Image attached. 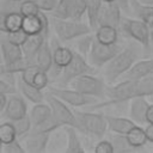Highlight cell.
<instances>
[{
  "label": "cell",
  "mask_w": 153,
  "mask_h": 153,
  "mask_svg": "<svg viewBox=\"0 0 153 153\" xmlns=\"http://www.w3.org/2000/svg\"><path fill=\"white\" fill-rule=\"evenodd\" d=\"M111 142H112V146H114V151L116 153H124V152H130V151H134L136 148H134L128 137H127V134H116L111 137Z\"/></svg>",
  "instance_id": "obj_30"
},
{
  "label": "cell",
  "mask_w": 153,
  "mask_h": 153,
  "mask_svg": "<svg viewBox=\"0 0 153 153\" xmlns=\"http://www.w3.org/2000/svg\"><path fill=\"white\" fill-rule=\"evenodd\" d=\"M152 41H153V30H152Z\"/></svg>",
  "instance_id": "obj_49"
},
{
  "label": "cell",
  "mask_w": 153,
  "mask_h": 153,
  "mask_svg": "<svg viewBox=\"0 0 153 153\" xmlns=\"http://www.w3.org/2000/svg\"><path fill=\"white\" fill-rule=\"evenodd\" d=\"M116 2L124 11H129L130 10V0H116Z\"/></svg>",
  "instance_id": "obj_46"
},
{
  "label": "cell",
  "mask_w": 153,
  "mask_h": 153,
  "mask_svg": "<svg viewBox=\"0 0 153 153\" xmlns=\"http://www.w3.org/2000/svg\"><path fill=\"white\" fill-rule=\"evenodd\" d=\"M136 59L137 53L135 49L131 47L122 48V50L104 66V76L106 82L112 84L120 76L124 75L136 62Z\"/></svg>",
  "instance_id": "obj_1"
},
{
  "label": "cell",
  "mask_w": 153,
  "mask_h": 153,
  "mask_svg": "<svg viewBox=\"0 0 153 153\" xmlns=\"http://www.w3.org/2000/svg\"><path fill=\"white\" fill-rule=\"evenodd\" d=\"M23 0H0V13H20V4Z\"/></svg>",
  "instance_id": "obj_36"
},
{
  "label": "cell",
  "mask_w": 153,
  "mask_h": 153,
  "mask_svg": "<svg viewBox=\"0 0 153 153\" xmlns=\"http://www.w3.org/2000/svg\"><path fill=\"white\" fill-rule=\"evenodd\" d=\"M104 2H115L116 0H103Z\"/></svg>",
  "instance_id": "obj_48"
},
{
  "label": "cell",
  "mask_w": 153,
  "mask_h": 153,
  "mask_svg": "<svg viewBox=\"0 0 153 153\" xmlns=\"http://www.w3.org/2000/svg\"><path fill=\"white\" fill-rule=\"evenodd\" d=\"M145 131H146L147 140L149 142H153V123H147V126L145 127Z\"/></svg>",
  "instance_id": "obj_45"
},
{
  "label": "cell",
  "mask_w": 153,
  "mask_h": 153,
  "mask_svg": "<svg viewBox=\"0 0 153 153\" xmlns=\"http://www.w3.org/2000/svg\"><path fill=\"white\" fill-rule=\"evenodd\" d=\"M35 63L39 69H43L47 72H49L51 69V67H53V49L48 41H45L44 44L38 50V53L35 57Z\"/></svg>",
  "instance_id": "obj_22"
},
{
  "label": "cell",
  "mask_w": 153,
  "mask_h": 153,
  "mask_svg": "<svg viewBox=\"0 0 153 153\" xmlns=\"http://www.w3.org/2000/svg\"><path fill=\"white\" fill-rule=\"evenodd\" d=\"M105 117L108 121L109 129L116 134H128L136 126V123L131 118L111 116V115H105Z\"/></svg>",
  "instance_id": "obj_19"
},
{
  "label": "cell",
  "mask_w": 153,
  "mask_h": 153,
  "mask_svg": "<svg viewBox=\"0 0 153 153\" xmlns=\"http://www.w3.org/2000/svg\"><path fill=\"white\" fill-rule=\"evenodd\" d=\"M50 134L31 130L29 134L19 139L29 153H44L49 142Z\"/></svg>",
  "instance_id": "obj_10"
},
{
  "label": "cell",
  "mask_w": 153,
  "mask_h": 153,
  "mask_svg": "<svg viewBox=\"0 0 153 153\" xmlns=\"http://www.w3.org/2000/svg\"><path fill=\"white\" fill-rule=\"evenodd\" d=\"M33 2H36V5L39 7L41 11L44 12H53L57 5L59 0H32Z\"/></svg>",
  "instance_id": "obj_42"
},
{
  "label": "cell",
  "mask_w": 153,
  "mask_h": 153,
  "mask_svg": "<svg viewBox=\"0 0 153 153\" xmlns=\"http://www.w3.org/2000/svg\"><path fill=\"white\" fill-rule=\"evenodd\" d=\"M0 50H1L2 65H12V63H16L25 57L23 48L20 45H17V44L10 42L4 35L0 41Z\"/></svg>",
  "instance_id": "obj_14"
},
{
  "label": "cell",
  "mask_w": 153,
  "mask_h": 153,
  "mask_svg": "<svg viewBox=\"0 0 153 153\" xmlns=\"http://www.w3.org/2000/svg\"><path fill=\"white\" fill-rule=\"evenodd\" d=\"M2 35L10 42H12V43H14L17 45H20V47L26 42V39L29 37V35L23 29H19V30H16V31H11V32H7V33H2Z\"/></svg>",
  "instance_id": "obj_35"
},
{
  "label": "cell",
  "mask_w": 153,
  "mask_h": 153,
  "mask_svg": "<svg viewBox=\"0 0 153 153\" xmlns=\"http://www.w3.org/2000/svg\"><path fill=\"white\" fill-rule=\"evenodd\" d=\"M49 93L59 97L62 99L65 103L68 105H72L74 108L79 106H86V105H92L96 103V98L91 96H86L75 88H66V87H50Z\"/></svg>",
  "instance_id": "obj_9"
},
{
  "label": "cell",
  "mask_w": 153,
  "mask_h": 153,
  "mask_svg": "<svg viewBox=\"0 0 153 153\" xmlns=\"http://www.w3.org/2000/svg\"><path fill=\"white\" fill-rule=\"evenodd\" d=\"M23 19H24L23 14L18 12L6 13V14L0 13V31L2 33H7L22 29Z\"/></svg>",
  "instance_id": "obj_20"
},
{
  "label": "cell",
  "mask_w": 153,
  "mask_h": 153,
  "mask_svg": "<svg viewBox=\"0 0 153 153\" xmlns=\"http://www.w3.org/2000/svg\"><path fill=\"white\" fill-rule=\"evenodd\" d=\"M121 50H122V48L117 43H115V44H104V43L94 39L93 45L91 48V51H90L87 59H88V62L93 67L102 68L112 57H115Z\"/></svg>",
  "instance_id": "obj_7"
},
{
  "label": "cell",
  "mask_w": 153,
  "mask_h": 153,
  "mask_svg": "<svg viewBox=\"0 0 153 153\" xmlns=\"http://www.w3.org/2000/svg\"><path fill=\"white\" fill-rule=\"evenodd\" d=\"M8 99H10L8 94L0 93V112H4V110L6 109V106L8 104Z\"/></svg>",
  "instance_id": "obj_44"
},
{
  "label": "cell",
  "mask_w": 153,
  "mask_h": 153,
  "mask_svg": "<svg viewBox=\"0 0 153 153\" xmlns=\"http://www.w3.org/2000/svg\"><path fill=\"white\" fill-rule=\"evenodd\" d=\"M60 127H62V124L57 121V118H56V117L53 115V112H51V115H50L45 121H43L41 124H38V126L33 127V128H32V130L50 134V133H53L54 130H56L57 128H60Z\"/></svg>",
  "instance_id": "obj_34"
},
{
  "label": "cell",
  "mask_w": 153,
  "mask_h": 153,
  "mask_svg": "<svg viewBox=\"0 0 153 153\" xmlns=\"http://www.w3.org/2000/svg\"><path fill=\"white\" fill-rule=\"evenodd\" d=\"M0 152H1V153H25L26 149H25V147L23 146L22 141H20L19 139H16L14 141H12V142H10V143L1 145Z\"/></svg>",
  "instance_id": "obj_39"
},
{
  "label": "cell",
  "mask_w": 153,
  "mask_h": 153,
  "mask_svg": "<svg viewBox=\"0 0 153 153\" xmlns=\"http://www.w3.org/2000/svg\"><path fill=\"white\" fill-rule=\"evenodd\" d=\"M32 84L38 87L39 90H44L45 87H48L49 84V72L43 71V69H37L33 79H32Z\"/></svg>",
  "instance_id": "obj_38"
},
{
  "label": "cell",
  "mask_w": 153,
  "mask_h": 153,
  "mask_svg": "<svg viewBox=\"0 0 153 153\" xmlns=\"http://www.w3.org/2000/svg\"><path fill=\"white\" fill-rule=\"evenodd\" d=\"M14 126V129H16V133H17V136L18 139H22L23 136H25L26 134H29L32 128H33V124L31 122V118L29 116V114L19 120H16V121H11Z\"/></svg>",
  "instance_id": "obj_31"
},
{
  "label": "cell",
  "mask_w": 153,
  "mask_h": 153,
  "mask_svg": "<svg viewBox=\"0 0 153 153\" xmlns=\"http://www.w3.org/2000/svg\"><path fill=\"white\" fill-rule=\"evenodd\" d=\"M1 115L8 121H16L26 116L27 115L26 99L23 96H17V93L10 96L8 104L4 110V112H1Z\"/></svg>",
  "instance_id": "obj_12"
},
{
  "label": "cell",
  "mask_w": 153,
  "mask_h": 153,
  "mask_svg": "<svg viewBox=\"0 0 153 153\" xmlns=\"http://www.w3.org/2000/svg\"><path fill=\"white\" fill-rule=\"evenodd\" d=\"M94 151L97 153H112V152H115L111 140H100L96 145Z\"/></svg>",
  "instance_id": "obj_43"
},
{
  "label": "cell",
  "mask_w": 153,
  "mask_h": 153,
  "mask_svg": "<svg viewBox=\"0 0 153 153\" xmlns=\"http://www.w3.org/2000/svg\"><path fill=\"white\" fill-rule=\"evenodd\" d=\"M103 2V0H86V17L87 23L92 30L98 27V17Z\"/></svg>",
  "instance_id": "obj_26"
},
{
  "label": "cell",
  "mask_w": 153,
  "mask_h": 153,
  "mask_svg": "<svg viewBox=\"0 0 153 153\" xmlns=\"http://www.w3.org/2000/svg\"><path fill=\"white\" fill-rule=\"evenodd\" d=\"M22 29H23L27 35H35V33L42 32V30H43V24H42V19H41V17H39V13H38L37 16L24 17Z\"/></svg>",
  "instance_id": "obj_28"
},
{
  "label": "cell",
  "mask_w": 153,
  "mask_h": 153,
  "mask_svg": "<svg viewBox=\"0 0 153 153\" xmlns=\"http://www.w3.org/2000/svg\"><path fill=\"white\" fill-rule=\"evenodd\" d=\"M17 86L18 90L20 92V94L29 102L37 104V103H42L44 99V94H43V90H39L38 87H36L33 84L25 81L20 75L17 79Z\"/></svg>",
  "instance_id": "obj_17"
},
{
  "label": "cell",
  "mask_w": 153,
  "mask_h": 153,
  "mask_svg": "<svg viewBox=\"0 0 153 153\" xmlns=\"http://www.w3.org/2000/svg\"><path fill=\"white\" fill-rule=\"evenodd\" d=\"M71 86L76 91L94 98H104L108 87L104 80L94 76L92 73L76 76L71 81Z\"/></svg>",
  "instance_id": "obj_5"
},
{
  "label": "cell",
  "mask_w": 153,
  "mask_h": 153,
  "mask_svg": "<svg viewBox=\"0 0 153 153\" xmlns=\"http://www.w3.org/2000/svg\"><path fill=\"white\" fill-rule=\"evenodd\" d=\"M75 0H59L51 16L59 19H71Z\"/></svg>",
  "instance_id": "obj_27"
},
{
  "label": "cell",
  "mask_w": 153,
  "mask_h": 153,
  "mask_svg": "<svg viewBox=\"0 0 153 153\" xmlns=\"http://www.w3.org/2000/svg\"><path fill=\"white\" fill-rule=\"evenodd\" d=\"M74 51L65 45H56L53 49V67L49 73L53 76H60L62 69L72 61Z\"/></svg>",
  "instance_id": "obj_13"
},
{
  "label": "cell",
  "mask_w": 153,
  "mask_h": 153,
  "mask_svg": "<svg viewBox=\"0 0 153 153\" xmlns=\"http://www.w3.org/2000/svg\"><path fill=\"white\" fill-rule=\"evenodd\" d=\"M19 90L16 87V85L10 81V80H6L5 76H1V80H0V93H5V94H8V96H12V94H16Z\"/></svg>",
  "instance_id": "obj_41"
},
{
  "label": "cell",
  "mask_w": 153,
  "mask_h": 153,
  "mask_svg": "<svg viewBox=\"0 0 153 153\" xmlns=\"http://www.w3.org/2000/svg\"><path fill=\"white\" fill-rule=\"evenodd\" d=\"M51 115V108L48 103H37L35 104L30 112H29V116L31 118V122L33 124V127L41 124L43 121H45L49 116Z\"/></svg>",
  "instance_id": "obj_25"
},
{
  "label": "cell",
  "mask_w": 153,
  "mask_h": 153,
  "mask_svg": "<svg viewBox=\"0 0 153 153\" xmlns=\"http://www.w3.org/2000/svg\"><path fill=\"white\" fill-rule=\"evenodd\" d=\"M75 115L79 121L80 131L82 133L102 139L109 129L106 117L103 114H97L92 111H76Z\"/></svg>",
  "instance_id": "obj_3"
},
{
  "label": "cell",
  "mask_w": 153,
  "mask_h": 153,
  "mask_svg": "<svg viewBox=\"0 0 153 153\" xmlns=\"http://www.w3.org/2000/svg\"><path fill=\"white\" fill-rule=\"evenodd\" d=\"M47 103L50 105L51 108V112L53 115L57 118V121L62 124V127H75L80 130V126H79V121L78 117L75 115V112H73L68 104L65 103L62 99H60L59 97L49 93L47 96Z\"/></svg>",
  "instance_id": "obj_8"
},
{
  "label": "cell",
  "mask_w": 153,
  "mask_h": 153,
  "mask_svg": "<svg viewBox=\"0 0 153 153\" xmlns=\"http://www.w3.org/2000/svg\"><path fill=\"white\" fill-rule=\"evenodd\" d=\"M51 26L61 42L76 39L84 35L91 33L92 30L88 23L86 24L81 20L74 19H59L55 17H53L51 19Z\"/></svg>",
  "instance_id": "obj_2"
},
{
  "label": "cell",
  "mask_w": 153,
  "mask_h": 153,
  "mask_svg": "<svg viewBox=\"0 0 153 153\" xmlns=\"http://www.w3.org/2000/svg\"><path fill=\"white\" fill-rule=\"evenodd\" d=\"M148 106H149V103L146 99V97L133 98L130 100V108H129L130 118L136 124H147L146 115H147Z\"/></svg>",
  "instance_id": "obj_15"
},
{
  "label": "cell",
  "mask_w": 153,
  "mask_h": 153,
  "mask_svg": "<svg viewBox=\"0 0 153 153\" xmlns=\"http://www.w3.org/2000/svg\"><path fill=\"white\" fill-rule=\"evenodd\" d=\"M41 12L39 7L33 2L32 0H23L20 4V13L23 17H30V16H37Z\"/></svg>",
  "instance_id": "obj_37"
},
{
  "label": "cell",
  "mask_w": 153,
  "mask_h": 153,
  "mask_svg": "<svg viewBox=\"0 0 153 153\" xmlns=\"http://www.w3.org/2000/svg\"><path fill=\"white\" fill-rule=\"evenodd\" d=\"M16 139H18L14 126L11 121L4 122L0 126V143L5 145V143H10L12 141H14Z\"/></svg>",
  "instance_id": "obj_32"
},
{
  "label": "cell",
  "mask_w": 153,
  "mask_h": 153,
  "mask_svg": "<svg viewBox=\"0 0 153 153\" xmlns=\"http://www.w3.org/2000/svg\"><path fill=\"white\" fill-rule=\"evenodd\" d=\"M96 39V36L93 37L92 35L87 33V35H84L79 38H76V51H79L81 55H84L85 57L88 56L90 51H91V48L93 45V42Z\"/></svg>",
  "instance_id": "obj_33"
},
{
  "label": "cell",
  "mask_w": 153,
  "mask_h": 153,
  "mask_svg": "<svg viewBox=\"0 0 153 153\" xmlns=\"http://www.w3.org/2000/svg\"><path fill=\"white\" fill-rule=\"evenodd\" d=\"M151 74H153V59H145V60L136 61L123 76L124 79L139 80Z\"/></svg>",
  "instance_id": "obj_18"
},
{
  "label": "cell",
  "mask_w": 153,
  "mask_h": 153,
  "mask_svg": "<svg viewBox=\"0 0 153 153\" xmlns=\"http://www.w3.org/2000/svg\"><path fill=\"white\" fill-rule=\"evenodd\" d=\"M120 30L127 35L128 37L133 38L134 41L139 42L146 49H148L149 43L152 41V29L141 19H134L128 17H122Z\"/></svg>",
  "instance_id": "obj_4"
},
{
  "label": "cell",
  "mask_w": 153,
  "mask_h": 153,
  "mask_svg": "<svg viewBox=\"0 0 153 153\" xmlns=\"http://www.w3.org/2000/svg\"><path fill=\"white\" fill-rule=\"evenodd\" d=\"M85 14H86V0H75L71 19L81 20Z\"/></svg>",
  "instance_id": "obj_40"
},
{
  "label": "cell",
  "mask_w": 153,
  "mask_h": 153,
  "mask_svg": "<svg viewBox=\"0 0 153 153\" xmlns=\"http://www.w3.org/2000/svg\"><path fill=\"white\" fill-rule=\"evenodd\" d=\"M93 72H94V68L90 62L86 61V57L81 55L79 51H74L72 61L62 69L59 76V81L61 86H66L71 84V81L76 76H80L86 73H93Z\"/></svg>",
  "instance_id": "obj_6"
},
{
  "label": "cell",
  "mask_w": 153,
  "mask_h": 153,
  "mask_svg": "<svg viewBox=\"0 0 153 153\" xmlns=\"http://www.w3.org/2000/svg\"><path fill=\"white\" fill-rule=\"evenodd\" d=\"M146 120H147V123H153V104H149V106H148Z\"/></svg>",
  "instance_id": "obj_47"
},
{
  "label": "cell",
  "mask_w": 153,
  "mask_h": 153,
  "mask_svg": "<svg viewBox=\"0 0 153 153\" xmlns=\"http://www.w3.org/2000/svg\"><path fill=\"white\" fill-rule=\"evenodd\" d=\"M127 137L130 142V145L134 147V148H140L142 147L143 145H146V142L148 141L147 140V136H146V131L142 127H140L139 124H136L128 134H127Z\"/></svg>",
  "instance_id": "obj_29"
},
{
  "label": "cell",
  "mask_w": 153,
  "mask_h": 153,
  "mask_svg": "<svg viewBox=\"0 0 153 153\" xmlns=\"http://www.w3.org/2000/svg\"><path fill=\"white\" fill-rule=\"evenodd\" d=\"M66 134H67V147L66 152L67 153H82L85 152V148L81 143V140L79 137V129L75 127L67 126L65 127Z\"/></svg>",
  "instance_id": "obj_23"
},
{
  "label": "cell",
  "mask_w": 153,
  "mask_h": 153,
  "mask_svg": "<svg viewBox=\"0 0 153 153\" xmlns=\"http://www.w3.org/2000/svg\"><path fill=\"white\" fill-rule=\"evenodd\" d=\"M130 10L137 19L145 22L153 30V6L142 4L139 0H130Z\"/></svg>",
  "instance_id": "obj_21"
},
{
  "label": "cell",
  "mask_w": 153,
  "mask_h": 153,
  "mask_svg": "<svg viewBox=\"0 0 153 153\" xmlns=\"http://www.w3.org/2000/svg\"><path fill=\"white\" fill-rule=\"evenodd\" d=\"M45 41H48V37L42 32L35 33V35H29L26 42L22 45L25 59H27L29 61L35 63V57Z\"/></svg>",
  "instance_id": "obj_16"
},
{
  "label": "cell",
  "mask_w": 153,
  "mask_h": 153,
  "mask_svg": "<svg viewBox=\"0 0 153 153\" xmlns=\"http://www.w3.org/2000/svg\"><path fill=\"white\" fill-rule=\"evenodd\" d=\"M122 8L120 5L115 2H103V6L99 12L98 17V26L99 25H110L120 29L121 20H122V14H121Z\"/></svg>",
  "instance_id": "obj_11"
},
{
  "label": "cell",
  "mask_w": 153,
  "mask_h": 153,
  "mask_svg": "<svg viewBox=\"0 0 153 153\" xmlns=\"http://www.w3.org/2000/svg\"><path fill=\"white\" fill-rule=\"evenodd\" d=\"M96 39L104 44H115L118 39V29L110 25H99L96 29Z\"/></svg>",
  "instance_id": "obj_24"
}]
</instances>
